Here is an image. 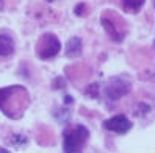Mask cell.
<instances>
[{
	"label": "cell",
	"instance_id": "obj_15",
	"mask_svg": "<svg viewBox=\"0 0 155 153\" xmlns=\"http://www.w3.org/2000/svg\"><path fill=\"white\" fill-rule=\"evenodd\" d=\"M3 6H5V0H0V10H3Z\"/></svg>",
	"mask_w": 155,
	"mask_h": 153
},
{
	"label": "cell",
	"instance_id": "obj_7",
	"mask_svg": "<svg viewBox=\"0 0 155 153\" xmlns=\"http://www.w3.org/2000/svg\"><path fill=\"white\" fill-rule=\"evenodd\" d=\"M16 52V41L8 31H0V58H10Z\"/></svg>",
	"mask_w": 155,
	"mask_h": 153
},
{
	"label": "cell",
	"instance_id": "obj_4",
	"mask_svg": "<svg viewBox=\"0 0 155 153\" xmlns=\"http://www.w3.org/2000/svg\"><path fill=\"white\" fill-rule=\"evenodd\" d=\"M61 50V42L53 33H44L36 42V55L41 59L55 58Z\"/></svg>",
	"mask_w": 155,
	"mask_h": 153
},
{
	"label": "cell",
	"instance_id": "obj_2",
	"mask_svg": "<svg viewBox=\"0 0 155 153\" xmlns=\"http://www.w3.org/2000/svg\"><path fill=\"white\" fill-rule=\"evenodd\" d=\"M89 138V131L83 125H72L63 131V150L64 151H80L83 150Z\"/></svg>",
	"mask_w": 155,
	"mask_h": 153
},
{
	"label": "cell",
	"instance_id": "obj_5",
	"mask_svg": "<svg viewBox=\"0 0 155 153\" xmlns=\"http://www.w3.org/2000/svg\"><path fill=\"white\" fill-rule=\"evenodd\" d=\"M130 89H132V83L127 78H124V77H111V78L107 80L104 94L107 95L108 100L116 102V100H119L121 97L129 94Z\"/></svg>",
	"mask_w": 155,
	"mask_h": 153
},
{
	"label": "cell",
	"instance_id": "obj_16",
	"mask_svg": "<svg viewBox=\"0 0 155 153\" xmlns=\"http://www.w3.org/2000/svg\"><path fill=\"white\" fill-rule=\"evenodd\" d=\"M0 151H2V153H6V151H8V148H3V147H0Z\"/></svg>",
	"mask_w": 155,
	"mask_h": 153
},
{
	"label": "cell",
	"instance_id": "obj_9",
	"mask_svg": "<svg viewBox=\"0 0 155 153\" xmlns=\"http://www.w3.org/2000/svg\"><path fill=\"white\" fill-rule=\"evenodd\" d=\"M146 0H121L122 10L129 14H136L141 11V8L144 6Z\"/></svg>",
	"mask_w": 155,
	"mask_h": 153
},
{
	"label": "cell",
	"instance_id": "obj_11",
	"mask_svg": "<svg viewBox=\"0 0 155 153\" xmlns=\"http://www.w3.org/2000/svg\"><path fill=\"white\" fill-rule=\"evenodd\" d=\"M99 89H100V84H99V83H91V84L86 88L88 97H91V98H99Z\"/></svg>",
	"mask_w": 155,
	"mask_h": 153
},
{
	"label": "cell",
	"instance_id": "obj_14",
	"mask_svg": "<svg viewBox=\"0 0 155 153\" xmlns=\"http://www.w3.org/2000/svg\"><path fill=\"white\" fill-rule=\"evenodd\" d=\"M64 86H66V83H64V80H63L61 77H58V78L53 80V88H55V89H57V88L61 89V88H64Z\"/></svg>",
	"mask_w": 155,
	"mask_h": 153
},
{
	"label": "cell",
	"instance_id": "obj_13",
	"mask_svg": "<svg viewBox=\"0 0 155 153\" xmlns=\"http://www.w3.org/2000/svg\"><path fill=\"white\" fill-rule=\"evenodd\" d=\"M75 14H77V16H85V14H88V6H86V3H78L77 8H75Z\"/></svg>",
	"mask_w": 155,
	"mask_h": 153
},
{
	"label": "cell",
	"instance_id": "obj_8",
	"mask_svg": "<svg viewBox=\"0 0 155 153\" xmlns=\"http://www.w3.org/2000/svg\"><path fill=\"white\" fill-rule=\"evenodd\" d=\"M81 50H83V42H81L80 38L74 36L71 38L68 42H66V49H64V53L68 58H78L81 55Z\"/></svg>",
	"mask_w": 155,
	"mask_h": 153
},
{
	"label": "cell",
	"instance_id": "obj_3",
	"mask_svg": "<svg viewBox=\"0 0 155 153\" xmlns=\"http://www.w3.org/2000/svg\"><path fill=\"white\" fill-rule=\"evenodd\" d=\"M104 30L107 34L114 41V42H122L125 34H127V27L124 21L121 19V16L114 11H104L102 17H100Z\"/></svg>",
	"mask_w": 155,
	"mask_h": 153
},
{
	"label": "cell",
	"instance_id": "obj_6",
	"mask_svg": "<svg viewBox=\"0 0 155 153\" xmlns=\"http://www.w3.org/2000/svg\"><path fill=\"white\" fill-rule=\"evenodd\" d=\"M102 127L107 130V131H113L116 134H125V133H129L133 127V123L132 120L127 117V116L124 114H116L113 116V117L110 119H107L104 123H102Z\"/></svg>",
	"mask_w": 155,
	"mask_h": 153
},
{
	"label": "cell",
	"instance_id": "obj_12",
	"mask_svg": "<svg viewBox=\"0 0 155 153\" xmlns=\"http://www.w3.org/2000/svg\"><path fill=\"white\" fill-rule=\"evenodd\" d=\"M10 142L13 144V145H25L27 138L24 136V134H14V136L10 139Z\"/></svg>",
	"mask_w": 155,
	"mask_h": 153
},
{
	"label": "cell",
	"instance_id": "obj_18",
	"mask_svg": "<svg viewBox=\"0 0 155 153\" xmlns=\"http://www.w3.org/2000/svg\"><path fill=\"white\" fill-rule=\"evenodd\" d=\"M153 6H155V0H153Z\"/></svg>",
	"mask_w": 155,
	"mask_h": 153
},
{
	"label": "cell",
	"instance_id": "obj_1",
	"mask_svg": "<svg viewBox=\"0 0 155 153\" xmlns=\"http://www.w3.org/2000/svg\"><path fill=\"white\" fill-rule=\"evenodd\" d=\"M30 105L28 91L24 86L0 88V111L10 119H21Z\"/></svg>",
	"mask_w": 155,
	"mask_h": 153
},
{
	"label": "cell",
	"instance_id": "obj_10",
	"mask_svg": "<svg viewBox=\"0 0 155 153\" xmlns=\"http://www.w3.org/2000/svg\"><path fill=\"white\" fill-rule=\"evenodd\" d=\"M149 111H150V106L147 103H138L136 108H135V116H138V117H144Z\"/></svg>",
	"mask_w": 155,
	"mask_h": 153
},
{
	"label": "cell",
	"instance_id": "obj_17",
	"mask_svg": "<svg viewBox=\"0 0 155 153\" xmlns=\"http://www.w3.org/2000/svg\"><path fill=\"white\" fill-rule=\"evenodd\" d=\"M153 47H155V41H153Z\"/></svg>",
	"mask_w": 155,
	"mask_h": 153
}]
</instances>
